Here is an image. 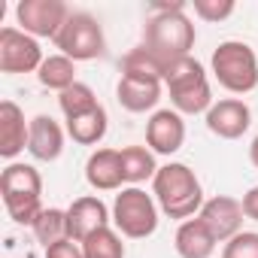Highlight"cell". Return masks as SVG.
<instances>
[{"instance_id": "ba28073f", "label": "cell", "mask_w": 258, "mask_h": 258, "mask_svg": "<svg viewBox=\"0 0 258 258\" xmlns=\"http://www.w3.org/2000/svg\"><path fill=\"white\" fill-rule=\"evenodd\" d=\"M46 55L40 49V40L31 34L7 25L0 28V73L19 76V73H37L43 67Z\"/></svg>"}, {"instance_id": "7a4b0ae2", "label": "cell", "mask_w": 258, "mask_h": 258, "mask_svg": "<svg viewBox=\"0 0 258 258\" xmlns=\"http://www.w3.org/2000/svg\"><path fill=\"white\" fill-rule=\"evenodd\" d=\"M152 195L158 201V210L167 219H195L204 207V188L201 179L195 176V170L188 164L170 161L164 167H158L155 179H152Z\"/></svg>"}, {"instance_id": "7c38bea8", "label": "cell", "mask_w": 258, "mask_h": 258, "mask_svg": "<svg viewBox=\"0 0 258 258\" xmlns=\"http://www.w3.org/2000/svg\"><path fill=\"white\" fill-rule=\"evenodd\" d=\"M112 222V210H106V204L97 195H82L67 207V237L82 243L88 240L94 231L106 228Z\"/></svg>"}, {"instance_id": "4fadbf2b", "label": "cell", "mask_w": 258, "mask_h": 258, "mask_svg": "<svg viewBox=\"0 0 258 258\" xmlns=\"http://www.w3.org/2000/svg\"><path fill=\"white\" fill-rule=\"evenodd\" d=\"M185 143V121L176 109H155L146 121V146L155 155H176Z\"/></svg>"}, {"instance_id": "3957f363", "label": "cell", "mask_w": 258, "mask_h": 258, "mask_svg": "<svg viewBox=\"0 0 258 258\" xmlns=\"http://www.w3.org/2000/svg\"><path fill=\"white\" fill-rule=\"evenodd\" d=\"M0 198L16 225H34L43 207V176L34 164L13 161L0 173Z\"/></svg>"}, {"instance_id": "484cf974", "label": "cell", "mask_w": 258, "mask_h": 258, "mask_svg": "<svg viewBox=\"0 0 258 258\" xmlns=\"http://www.w3.org/2000/svg\"><path fill=\"white\" fill-rule=\"evenodd\" d=\"M222 258H258V231H240L222 249Z\"/></svg>"}, {"instance_id": "ffe728a7", "label": "cell", "mask_w": 258, "mask_h": 258, "mask_svg": "<svg viewBox=\"0 0 258 258\" xmlns=\"http://www.w3.org/2000/svg\"><path fill=\"white\" fill-rule=\"evenodd\" d=\"M106 127H109V115L103 106H94L91 112H85L79 118H67V134L79 146H97L106 137Z\"/></svg>"}, {"instance_id": "83f0119b", "label": "cell", "mask_w": 258, "mask_h": 258, "mask_svg": "<svg viewBox=\"0 0 258 258\" xmlns=\"http://www.w3.org/2000/svg\"><path fill=\"white\" fill-rule=\"evenodd\" d=\"M43 258H85V255H82V246L67 237V240H58V243L46 246V255Z\"/></svg>"}, {"instance_id": "5b68a950", "label": "cell", "mask_w": 258, "mask_h": 258, "mask_svg": "<svg viewBox=\"0 0 258 258\" xmlns=\"http://www.w3.org/2000/svg\"><path fill=\"white\" fill-rule=\"evenodd\" d=\"M210 70L216 82L231 94H249L258 88V55L249 43L240 40L219 43L210 58Z\"/></svg>"}, {"instance_id": "4316f807", "label": "cell", "mask_w": 258, "mask_h": 258, "mask_svg": "<svg viewBox=\"0 0 258 258\" xmlns=\"http://www.w3.org/2000/svg\"><path fill=\"white\" fill-rule=\"evenodd\" d=\"M191 7H195V16L204 22H225L237 10L234 0H195Z\"/></svg>"}, {"instance_id": "e0dca14e", "label": "cell", "mask_w": 258, "mask_h": 258, "mask_svg": "<svg viewBox=\"0 0 258 258\" xmlns=\"http://www.w3.org/2000/svg\"><path fill=\"white\" fill-rule=\"evenodd\" d=\"M28 152L37 161H58L64 152V127L52 115H34L31 118V137Z\"/></svg>"}, {"instance_id": "7402d4cb", "label": "cell", "mask_w": 258, "mask_h": 258, "mask_svg": "<svg viewBox=\"0 0 258 258\" xmlns=\"http://www.w3.org/2000/svg\"><path fill=\"white\" fill-rule=\"evenodd\" d=\"M164 73H167V64L158 61L143 46L131 49L121 58V76H140V79H158V82H164Z\"/></svg>"}, {"instance_id": "2e32d148", "label": "cell", "mask_w": 258, "mask_h": 258, "mask_svg": "<svg viewBox=\"0 0 258 258\" xmlns=\"http://www.w3.org/2000/svg\"><path fill=\"white\" fill-rule=\"evenodd\" d=\"M164 82L158 79H140V76H121L115 85V100L127 112H152L161 100Z\"/></svg>"}, {"instance_id": "cb8c5ba5", "label": "cell", "mask_w": 258, "mask_h": 258, "mask_svg": "<svg viewBox=\"0 0 258 258\" xmlns=\"http://www.w3.org/2000/svg\"><path fill=\"white\" fill-rule=\"evenodd\" d=\"M82 246V255L85 258H124V243H121V234L106 225L100 231H94L88 240L79 243Z\"/></svg>"}, {"instance_id": "8992f818", "label": "cell", "mask_w": 258, "mask_h": 258, "mask_svg": "<svg viewBox=\"0 0 258 258\" xmlns=\"http://www.w3.org/2000/svg\"><path fill=\"white\" fill-rule=\"evenodd\" d=\"M158 201L140 185H124L112 201V228L127 240H146L158 228Z\"/></svg>"}, {"instance_id": "44dd1931", "label": "cell", "mask_w": 258, "mask_h": 258, "mask_svg": "<svg viewBox=\"0 0 258 258\" xmlns=\"http://www.w3.org/2000/svg\"><path fill=\"white\" fill-rule=\"evenodd\" d=\"M37 79H40L43 88L61 94V91H67L73 82H79V79H76V61H70L67 55L55 52V55H49V58L43 61V67L37 70Z\"/></svg>"}, {"instance_id": "277c9868", "label": "cell", "mask_w": 258, "mask_h": 258, "mask_svg": "<svg viewBox=\"0 0 258 258\" xmlns=\"http://www.w3.org/2000/svg\"><path fill=\"white\" fill-rule=\"evenodd\" d=\"M164 88L170 94V103L179 115H207L213 100V88L207 79V70L198 58H179L164 73Z\"/></svg>"}, {"instance_id": "5bb4252c", "label": "cell", "mask_w": 258, "mask_h": 258, "mask_svg": "<svg viewBox=\"0 0 258 258\" xmlns=\"http://www.w3.org/2000/svg\"><path fill=\"white\" fill-rule=\"evenodd\" d=\"M31 121L25 118V109L16 100H0V155L10 164L28 149Z\"/></svg>"}, {"instance_id": "6da1fadb", "label": "cell", "mask_w": 258, "mask_h": 258, "mask_svg": "<svg viewBox=\"0 0 258 258\" xmlns=\"http://www.w3.org/2000/svg\"><path fill=\"white\" fill-rule=\"evenodd\" d=\"M195 25L185 16V4H161L152 7V16L146 22L143 31V49H149L158 61H164L167 67L179 58H188L195 49Z\"/></svg>"}, {"instance_id": "d6986e66", "label": "cell", "mask_w": 258, "mask_h": 258, "mask_svg": "<svg viewBox=\"0 0 258 258\" xmlns=\"http://www.w3.org/2000/svg\"><path fill=\"white\" fill-rule=\"evenodd\" d=\"M118 152H121L124 185H143L146 179H155L158 164H155V152L149 146H124Z\"/></svg>"}, {"instance_id": "f546056e", "label": "cell", "mask_w": 258, "mask_h": 258, "mask_svg": "<svg viewBox=\"0 0 258 258\" xmlns=\"http://www.w3.org/2000/svg\"><path fill=\"white\" fill-rule=\"evenodd\" d=\"M249 161H252V167H258V134H255V140L249 143Z\"/></svg>"}, {"instance_id": "30bf717a", "label": "cell", "mask_w": 258, "mask_h": 258, "mask_svg": "<svg viewBox=\"0 0 258 258\" xmlns=\"http://www.w3.org/2000/svg\"><path fill=\"white\" fill-rule=\"evenodd\" d=\"M201 222L210 228V234L219 240V243H228L231 237H237L243 231V204L231 195H216L210 201H204L201 207Z\"/></svg>"}, {"instance_id": "52a82bcc", "label": "cell", "mask_w": 258, "mask_h": 258, "mask_svg": "<svg viewBox=\"0 0 258 258\" xmlns=\"http://www.w3.org/2000/svg\"><path fill=\"white\" fill-rule=\"evenodd\" d=\"M55 46L61 55H67L70 61H94L106 52V37L103 28L94 16L88 13H73L67 19V25L61 28V34L55 37Z\"/></svg>"}, {"instance_id": "9a60e30c", "label": "cell", "mask_w": 258, "mask_h": 258, "mask_svg": "<svg viewBox=\"0 0 258 258\" xmlns=\"http://www.w3.org/2000/svg\"><path fill=\"white\" fill-rule=\"evenodd\" d=\"M85 182L94 191H121L124 188L121 152L118 149H94L85 161Z\"/></svg>"}, {"instance_id": "ac0fdd59", "label": "cell", "mask_w": 258, "mask_h": 258, "mask_svg": "<svg viewBox=\"0 0 258 258\" xmlns=\"http://www.w3.org/2000/svg\"><path fill=\"white\" fill-rule=\"evenodd\" d=\"M216 237L210 234V228L201 222V216L179 222L176 237H173V249L179 258H210L216 252Z\"/></svg>"}, {"instance_id": "8fae6325", "label": "cell", "mask_w": 258, "mask_h": 258, "mask_svg": "<svg viewBox=\"0 0 258 258\" xmlns=\"http://www.w3.org/2000/svg\"><path fill=\"white\" fill-rule=\"evenodd\" d=\"M252 124V109L240 97H222L207 112V127L219 140H240Z\"/></svg>"}, {"instance_id": "d4e9b609", "label": "cell", "mask_w": 258, "mask_h": 258, "mask_svg": "<svg viewBox=\"0 0 258 258\" xmlns=\"http://www.w3.org/2000/svg\"><path fill=\"white\" fill-rule=\"evenodd\" d=\"M37 243L43 246H52L58 240H67V210H58V207H46L40 213V219L31 225Z\"/></svg>"}, {"instance_id": "603a6c76", "label": "cell", "mask_w": 258, "mask_h": 258, "mask_svg": "<svg viewBox=\"0 0 258 258\" xmlns=\"http://www.w3.org/2000/svg\"><path fill=\"white\" fill-rule=\"evenodd\" d=\"M58 106H61L64 121H67V118H79V115L91 112L94 106H100V100H97V94H94L91 85H85V82H73L67 91L58 94Z\"/></svg>"}, {"instance_id": "9c48e42d", "label": "cell", "mask_w": 258, "mask_h": 258, "mask_svg": "<svg viewBox=\"0 0 258 258\" xmlns=\"http://www.w3.org/2000/svg\"><path fill=\"white\" fill-rule=\"evenodd\" d=\"M70 16L73 13L67 10L64 0H22L16 7L19 31L31 34L34 40H46V37L55 40Z\"/></svg>"}, {"instance_id": "f1b7e54d", "label": "cell", "mask_w": 258, "mask_h": 258, "mask_svg": "<svg viewBox=\"0 0 258 258\" xmlns=\"http://www.w3.org/2000/svg\"><path fill=\"white\" fill-rule=\"evenodd\" d=\"M243 216L246 219H252V222H258V185H252L246 195H243Z\"/></svg>"}]
</instances>
